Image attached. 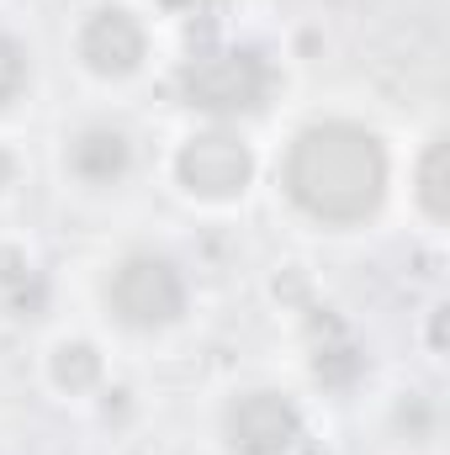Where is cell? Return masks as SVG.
Instances as JSON below:
<instances>
[{"instance_id":"obj_2","label":"cell","mask_w":450,"mask_h":455,"mask_svg":"<svg viewBox=\"0 0 450 455\" xmlns=\"http://www.w3.org/2000/svg\"><path fill=\"white\" fill-rule=\"evenodd\" d=\"M181 85H186V101L202 107V112H249V107H260L270 75H265L260 53H249V48H223V53L191 59L186 75H181Z\"/></svg>"},{"instance_id":"obj_10","label":"cell","mask_w":450,"mask_h":455,"mask_svg":"<svg viewBox=\"0 0 450 455\" xmlns=\"http://www.w3.org/2000/svg\"><path fill=\"white\" fill-rule=\"evenodd\" d=\"M21 80H27V59H21V48L0 32V101H11V96L21 91Z\"/></svg>"},{"instance_id":"obj_13","label":"cell","mask_w":450,"mask_h":455,"mask_svg":"<svg viewBox=\"0 0 450 455\" xmlns=\"http://www.w3.org/2000/svg\"><path fill=\"white\" fill-rule=\"evenodd\" d=\"M165 5H181V11H213V5H223V0H165Z\"/></svg>"},{"instance_id":"obj_9","label":"cell","mask_w":450,"mask_h":455,"mask_svg":"<svg viewBox=\"0 0 450 455\" xmlns=\"http://www.w3.org/2000/svg\"><path fill=\"white\" fill-rule=\"evenodd\" d=\"M419 191H424V207H430L435 218H446V212H450V202H446V143H435V148L424 154Z\"/></svg>"},{"instance_id":"obj_11","label":"cell","mask_w":450,"mask_h":455,"mask_svg":"<svg viewBox=\"0 0 450 455\" xmlns=\"http://www.w3.org/2000/svg\"><path fill=\"white\" fill-rule=\"evenodd\" d=\"M355 371H360V355H355V349H344V344L318 355V376H324V381H334V387H339V381H350Z\"/></svg>"},{"instance_id":"obj_6","label":"cell","mask_w":450,"mask_h":455,"mask_svg":"<svg viewBox=\"0 0 450 455\" xmlns=\"http://www.w3.org/2000/svg\"><path fill=\"white\" fill-rule=\"evenodd\" d=\"M80 53L96 75H127L143 59V32L127 11H101V16H91V27L80 37Z\"/></svg>"},{"instance_id":"obj_5","label":"cell","mask_w":450,"mask_h":455,"mask_svg":"<svg viewBox=\"0 0 450 455\" xmlns=\"http://www.w3.org/2000/svg\"><path fill=\"white\" fill-rule=\"evenodd\" d=\"M228 440L244 455H281L297 440V408L286 397H276V392L238 397L233 413H228Z\"/></svg>"},{"instance_id":"obj_8","label":"cell","mask_w":450,"mask_h":455,"mask_svg":"<svg viewBox=\"0 0 450 455\" xmlns=\"http://www.w3.org/2000/svg\"><path fill=\"white\" fill-rule=\"evenodd\" d=\"M96 371H101V360H96V349H91V344H64V349H59V360H53V376H59L69 392L91 387V381H96Z\"/></svg>"},{"instance_id":"obj_12","label":"cell","mask_w":450,"mask_h":455,"mask_svg":"<svg viewBox=\"0 0 450 455\" xmlns=\"http://www.w3.org/2000/svg\"><path fill=\"white\" fill-rule=\"evenodd\" d=\"M27 275V265H21V254H11V249H0V281H21Z\"/></svg>"},{"instance_id":"obj_3","label":"cell","mask_w":450,"mask_h":455,"mask_svg":"<svg viewBox=\"0 0 450 455\" xmlns=\"http://www.w3.org/2000/svg\"><path fill=\"white\" fill-rule=\"evenodd\" d=\"M186 291H181V275L165 265V259H127L112 281V307L138 323V329H154V323H170L181 313Z\"/></svg>"},{"instance_id":"obj_14","label":"cell","mask_w":450,"mask_h":455,"mask_svg":"<svg viewBox=\"0 0 450 455\" xmlns=\"http://www.w3.org/2000/svg\"><path fill=\"white\" fill-rule=\"evenodd\" d=\"M11 180V154H0V186Z\"/></svg>"},{"instance_id":"obj_7","label":"cell","mask_w":450,"mask_h":455,"mask_svg":"<svg viewBox=\"0 0 450 455\" xmlns=\"http://www.w3.org/2000/svg\"><path fill=\"white\" fill-rule=\"evenodd\" d=\"M69 164H75V175H85V180H117L122 170H127V138L122 132H85L75 148H69Z\"/></svg>"},{"instance_id":"obj_1","label":"cell","mask_w":450,"mask_h":455,"mask_svg":"<svg viewBox=\"0 0 450 455\" xmlns=\"http://www.w3.org/2000/svg\"><path fill=\"white\" fill-rule=\"evenodd\" d=\"M286 186L313 218L355 223L382 202L387 159H382L371 132H360L350 122H324V127H308L297 138L292 164H286Z\"/></svg>"},{"instance_id":"obj_4","label":"cell","mask_w":450,"mask_h":455,"mask_svg":"<svg viewBox=\"0 0 450 455\" xmlns=\"http://www.w3.org/2000/svg\"><path fill=\"white\" fill-rule=\"evenodd\" d=\"M249 175H254V159L228 132H207V138L186 143V154H181V180L202 196H233L249 186Z\"/></svg>"}]
</instances>
